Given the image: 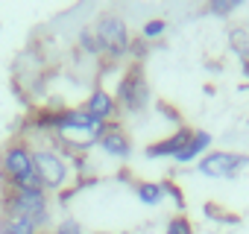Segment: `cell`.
I'll use <instances>...</instances> for the list:
<instances>
[{"mask_svg":"<svg viewBox=\"0 0 249 234\" xmlns=\"http://www.w3.org/2000/svg\"><path fill=\"white\" fill-rule=\"evenodd\" d=\"M229 38H231V50L246 62V59H249V35H246V30H243V27H234V30L229 33Z\"/></svg>","mask_w":249,"mask_h":234,"instance_id":"cell-15","label":"cell"},{"mask_svg":"<svg viewBox=\"0 0 249 234\" xmlns=\"http://www.w3.org/2000/svg\"><path fill=\"white\" fill-rule=\"evenodd\" d=\"M36 170L41 179V187L47 193H62L71 182V164L62 158V152H56L53 147H36Z\"/></svg>","mask_w":249,"mask_h":234,"instance_id":"cell-4","label":"cell"},{"mask_svg":"<svg viewBox=\"0 0 249 234\" xmlns=\"http://www.w3.org/2000/svg\"><path fill=\"white\" fill-rule=\"evenodd\" d=\"M132 190H135V196H138V202H141V205L156 208V205H161V202H164V190H161V184H159V182H135V184H132Z\"/></svg>","mask_w":249,"mask_h":234,"instance_id":"cell-12","label":"cell"},{"mask_svg":"<svg viewBox=\"0 0 249 234\" xmlns=\"http://www.w3.org/2000/svg\"><path fill=\"white\" fill-rule=\"evenodd\" d=\"M0 211H12L36 222L38 231H47L50 225V193L41 187H24V190H3Z\"/></svg>","mask_w":249,"mask_h":234,"instance_id":"cell-2","label":"cell"},{"mask_svg":"<svg viewBox=\"0 0 249 234\" xmlns=\"http://www.w3.org/2000/svg\"><path fill=\"white\" fill-rule=\"evenodd\" d=\"M240 9V0H211V3L205 6V15H217V18H226L231 12Z\"/></svg>","mask_w":249,"mask_h":234,"instance_id":"cell-17","label":"cell"},{"mask_svg":"<svg viewBox=\"0 0 249 234\" xmlns=\"http://www.w3.org/2000/svg\"><path fill=\"white\" fill-rule=\"evenodd\" d=\"M0 179H3V190L41 187V179H38V170H36V155H33L30 141L15 138V141H9L3 150H0Z\"/></svg>","mask_w":249,"mask_h":234,"instance_id":"cell-1","label":"cell"},{"mask_svg":"<svg viewBox=\"0 0 249 234\" xmlns=\"http://www.w3.org/2000/svg\"><path fill=\"white\" fill-rule=\"evenodd\" d=\"M211 135L205 132V129H194V135H191V141L182 147V152L173 158L176 164H191V161H196V158H202V155H208V150H211Z\"/></svg>","mask_w":249,"mask_h":234,"instance_id":"cell-10","label":"cell"},{"mask_svg":"<svg viewBox=\"0 0 249 234\" xmlns=\"http://www.w3.org/2000/svg\"><path fill=\"white\" fill-rule=\"evenodd\" d=\"M191 135H194L191 126H179L173 135H167V138H161V141H153V144L144 150V155H147V158H176V155L182 152V147L191 141Z\"/></svg>","mask_w":249,"mask_h":234,"instance_id":"cell-7","label":"cell"},{"mask_svg":"<svg viewBox=\"0 0 249 234\" xmlns=\"http://www.w3.org/2000/svg\"><path fill=\"white\" fill-rule=\"evenodd\" d=\"M164 234H194V222L188 219V214H173L164 225Z\"/></svg>","mask_w":249,"mask_h":234,"instance_id":"cell-16","label":"cell"},{"mask_svg":"<svg viewBox=\"0 0 249 234\" xmlns=\"http://www.w3.org/2000/svg\"><path fill=\"white\" fill-rule=\"evenodd\" d=\"M79 47H82L88 56H103V44H100L94 27H85V30L79 33Z\"/></svg>","mask_w":249,"mask_h":234,"instance_id":"cell-13","label":"cell"},{"mask_svg":"<svg viewBox=\"0 0 249 234\" xmlns=\"http://www.w3.org/2000/svg\"><path fill=\"white\" fill-rule=\"evenodd\" d=\"M94 234H129V231H94Z\"/></svg>","mask_w":249,"mask_h":234,"instance_id":"cell-23","label":"cell"},{"mask_svg":"<svg viewBox=\"0 0 249 234\" xmlns=\"http://www.w3.org/2000/svg\"><path fill=\"white\" fill-rule=\"evenodd\" d=\"M167 33V21L164 18H150L144 27H141V38L144 41H156V38H161Z\"/></svg>","mask_w":249,"mask_h":234,"instance_id":"cell-18","label":"cell"},{"mask_svg":"<svg viewBox=\"0 0 249 234\" xmlns=\"http://www.w3.org/2000/svg\"><path fill=\"white\" fill-rule=\"evenodd\" d=\"M82 108H85L91 117L103 120V123H114V114L120 111L117 102H114V94H108L106 88H94V91L88 94V100H85Z\"/></svg>","mask_w":249,"mask_h":234,"instance_id":"cell-9","label":"cell"},{"mask_svg":"<svg viewBox=\"0 0 249 234\" xmlns=\"http://www.w3.org/2000/svg\"><path fill=\"white\" fill-rule=\"evenodd\" d=\"M202 211H205V217H208V219H217V222H226V225H237V222H240V217H237V214H229V211H226V208H220L217 202H205V208H202Z\"/></svg>","mask_w":249,"mask_h":234,"instance_id":"cell-14","label":"cell"},{"mask_svg":"<svg viewBox=\"0 0 249 234\" xmlns=\"http://www.w3.org/2000/svg\"><path fill=\"white\" fill-rule=\"evenodd\" d=\"M246 167H249V155L217 150V152H208V155L199 158L196 173L205 176V179H226V182H229V179H237Z\"/></svg>","mask_w":249,"mask_h":234,"instance_id":"cell-6","label":"cell"},{"mask_svg":"<svg viewBox=\"0 0 249 234\" xmlns=\"http://www.w3.org/2000/svg\"><path fill=\"white\" fill-rule=\"evenodd\" d=\"M150 50H153V44H150V41H144L141 35H138V38H132V44H129V56L135 59V65H141V62L147 59V53H150Z\"/></svg>","mask_w":249,"mask_h":234,"instance_id":"cell-20","label":"cell"},{"mask_svg":"<svg viewBox=\"0 0 249 234\" xmlns=\"http://www.w3.org/2000/svg\"><path fill=\"white\" fill-rule=\"evenodd\" d=\"M36 234H53V231H36Z\"/></svg>","mask_w":249,"mask_h":234,"instance_id":"cell-25","label":"cell"},{"mask_svg":"<svg viewBox=\"0 0 249 234\" xmlns=\"http://www.w3.org/2000/svg\"><path fill=\"white\" fill-rule=\"evenodd\" d=\"M159 184H161V190H164V199L170 196V199H173V205H176L179 211H185V205H188V202H185V193H182V187H179L173 179H164V182H159Z\"/></svg>","mask_w":249,"mask_h":234,"instance_id":"cell-19","label":"cell"},{"mask_svg":"<svg viewBox=\"0 0 249 234\" xmlns=\"http://www.w3.org/2000/svg\"><path fill=\"white\" fill-rule=\"evenodd\" d=\"M94 33L103 44V53L111 59V62H120L123 56H129V44H132V35H129V27L123 18L117 15H103L97 24H94Z\"/></svg>","mask_w":249,"mask_h":234,"instance_id":"cell-5","label":"cell"},{"mask_svg":"<svg viewBox=\"0 0 249 234\" xmlns=\"http://www.w3.org/2000/svg\"><path fill=\"white\" fill-rule=\"evenodd\" d=\"M53 234H85L82 231V225H79V219H73V217H65L56 228H53Z\"/></svg>","mask_w":249,"mask_h":234,"instance_id":"cell-21","label":"cell"},{"mask_svg":"<svg viewBox=\"0 0 249 234\" xmlns=\"http://www.w3.org/2000/svg\"><path fill=\"white\" fill-rule=\"evenodd\" d=\"M36 222L21 217V214H12V211H0V234H36Z\"/></svg>","mask_w":249,"mask_h":234,"instance_id":"cell-11","label":"cell"},{"mask_svg":"<svg viewBox=\"0 0 249 234\" xmlns=\"http://www.w3.org/2000/svg\"><path fill=\"white\" fill-rule=\"evenodd\" d=\"M243 76H246V79H249V59H246V62H243Z\"/></svg>","mask_w":249,"mask_h":234,"instance_id":"cell-24","label":"cell"},{"mask_svg":"<svg viewBox=\"0 0 249 234\" xmlns=\"http://www.w3.org/2000/svg\"><path fill=\"white\" fill-rule=\"evenodd\" d=\"M114 102L126 114H144L147 111V105H150V82H147L141 65H129L123 70V76L117 79V88H114Z\"/></svg>","mask_w":249,"mask_h":234,"instance_id":"cell-3","label":"cell"},{"mask_svg":"<svg viewBox=\"0 0 249 234\" xmlns=\"http://www.w3.org/2000/svg\"><path fill=\"white\" fill-rule=\"evenodd\" d=\"M97 147H100L103 155H108V158H114V161H126V158L132 155V141H129V135L123 132L117 123L108 126V132L103 135V141H100Z\"/></svg>","mask_w":249,"mask_h":234,"instance_id":"cell-8","label":"cell"},{"mask_svg":"<svg viewBox=\"0 0 249 234\" xmlns=\"http://www.w3.org/2000/svg\"><path fill=\"white\" fill-rule=\"evenodd\" d=\"M159 111H161V114L167 117V120H170V123H176V126H182V114H179V111H176V108H173L170 102H159Z\"/></svg>","mask_w":249,"mask_h":234,"instance_id":"cell-22","label":"cell"}]
</instances>
